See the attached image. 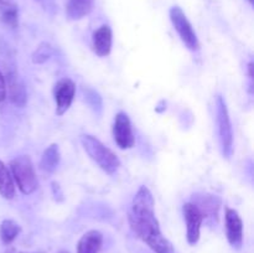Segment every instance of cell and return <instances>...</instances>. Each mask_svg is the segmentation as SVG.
Instances as JSON below:
<instances>
[{
	"label": "cell",
	"instance_id": "11",
	"mask_svg": "<svg viewBox=\"0 0 254 253\" xmlns=\"http://www.w3.org/2000/svg\"><path fill=\"white\" fill-rule=\"evenodd\" d=\"M9 91V98L15 106L22 107L26 104L27 101V93L25 89L24 83L20 81L19 77L16 76L15 72L7 73V84H6V93Z\"/></svg>",
	"mask_w": 254,
	"mask_h": 253
},
{
	"label": "cell",
	"instance_id": "15",
	"mask_svg": "<svg viewBox=\"0 0 254 253\" xmlns=\"http://www.w3.org/2000/svg\"><path fill=\"white\" fill-rule=\"evenodd\" d=\"M60 159H61V154H60L59 145L51 144V145L45 149L44 154L41 156V161H40V166L46 173H54L57 166H59Z\"/></svg>",
	"mask_w": 254,
	"mask_h": 253
},
{
	"label": "cell",
	"instance_id": "12",
	"mask_svg": "<svg viewBox=\"0 0 254 253\" xmlns=\"http://www.w3.org/2000/svg\"><path fill=\"white\" fill-rule=\"evenodd\" d=\"M103 243V236L99 231L91 230L84 233L77 245V253H98Z\"/></svg>",
	"mask_w": 254,
	"mask_h": 253
},
{
	"label": "cell",
	"instance_id": "6",
	"mask_svg": "<svg viewBox=\"0 0 254 253\" xmlns=\"http://www.w3.org/2000/svg\"><path fill=\"white\" fill-rule=\"evenodd\" d=\"M183 213L186 221V240L191 246H193L200 240V231L205 215L192 202H186L183 206Z\"/></svg>",
	"mask_w": 254,
	"mask_h": 253
},
{
	"label": "cell",
	"instance_id": "17",
	"mask_svg": "<svg viewBox=\"0 0 254 253\" xmlns=\"http://www.w3.org/2000/svg\"><path fill=\"white\" fill-rule=\"evenodd\" d=\"M21 227L14 220H4L0 225V238L5 245L11 243L19 236Z\"/></svg>",
	"mask_w": 254,
	"mask_h": 253
},
{
	"label": "cell",
	"instance_id": "4",
	"mask_svg": "<svg viewBox=\"0 0 254 253\" xmlns=\"http://www.w3.org/2000/svg\"><path fill=\"white\" fill-rule=\"evenodd\" d=\"M216 123L223 156L230 159L233 154V130L227 104L221 96L216 99Z\"/></svg>",
	"mask_w": 254,
	"mask_h": 253
},
{
	"label": "cell",
	"instance_id": "16",
	"mask_svg": "<svg viewBox=\"0 0 254 253\" xmlns=\"http://www.w3.org/2000/svg\"><path fill=\"white\" fill-rule=\"evenodd\" d=\"M0 193L2 197L12 198L15 196V184L6 165L0 160Z\"/></svg>",
	"mask_w": 254,
	"mask_h": 253
},
{
	"label": "cell",
	"instance_id": "9",
	"mask_svg": "<svg viewBox=\"0 0 254 253\" xmlns=\"http://www.w3.org/2000/svg\"><path fill=\"white\" fill-rule=\"evenodd\" d=\"M226 236L236 250H240L242 247L243 242V222L241 220L240 215L233 208H226Z\"/></svg>",
	"mask_w": 254,
	"mask_h": 253
},
{
	"label": "cell",
	"instance_id": "22",
	"mask_svg": "<svg viewBox=\"0 0 254 253\" xmlns=\"http://www.w3.org/2000/svg\"><path fill=\"white\" fill-rule=\"evenodd\" d=\"M248 1H250V2H253V0H248Z\"/></svg>",
	"mask_w": 254,
	"mask_h": 253
},
{
	"label": "cell",
	"instance_id": "8",
	"mask_svg": "<svg viewBox=\"0 0 254 253\" xmlns=\"http://www.w3.org/2000/svg\"><path fill=\"white\" fill-rule=\"evenodd\" d=\"M76 94V84L71 78H61L54 87V98L56 102V114L64 116L71 107Z\"/></svg>",
	"mask_w": 254,
	"mask_h": 253
},
{
	"label": "cell",
	"instance_id": "21",
	"mask_svg": "<svg viewBox=\"0 0 254 253\" xmlns=\"http://www.w3.org/2000/svg\"><path fill=\"white\" fill-rule=\"evenodd\" d=\"M59 253H68V252H66V251H61V252H59Z\"/></svg>",
	"mask_w": 254,
	"mask_h": 253
},
{
	"label": "cell",
	"instance_id": "13",
	"mask_svg": "<svg viewBox=\"0 0 254 253\" xmlns=\"http://www.w3.org/2000/svg\"><path fill=\"white\" fill-rule=\"evenodd\" d=\"M96 0H68L66 5V15L72 21L83 19L92 11Z\"/></svg>",
	"mask_w": 254,
	"mask_h": 253
},
{
	"label": "cell",
	"instance_id": "10",
	"mask_svg": "<svg viewBox=\"0 0 254 253\" xmlns=\"http://www.w3.org/2000/svg\"><path fill=\"white\" fill-rule=\"evenodd\" d=\"M113 42V32L108 25H102L93 32L92 36V46L97 56L107 57L112 51Z\"/></svg>",
	"mask_w": 254,
	"mask_h": 253
},
{
	"label": "cell",
	"instance_id": "14",
	"mask_svg": "<svg viewBox=\"0 0 254 253\" xmlns=\"http://www.w3.org/2000/svg\"><path fill=\"white\" fill-rule=\"evenodd\" d=\"M0 21L15 29L19 25V7L14 0H0Z\"/></svg>",
	"mask_w": 254,
	"mask_h": 253
},
{
	"label": "cell",
	"instance_id": "5",
	"mask_svg": "<svg viewBox=\"0 0 254 253\" xmlns=\"http://www.w3.org/2000/svg\"><path fill=\"white\" fill-rule=\"evenodd\" d=\"M170 20L173 22L174 29L180 36L181 41L185 44L190 51H198L200 50V41L193 30L192 25L189 21L188 16L183 11L180 6H173L170 9Z\"/></svg>",
	"mask_w": 254,
	"mask_h": 253
},
{
	"label": "cell",
	"instance_id": "19",
	"mask_svg": "<svg viewBox=\"0 0 254 253\" xmlns=\"http://www.w3.org/2000/svg\"><path fill=\"white\" fill-rule=\"evenodd\" d=\"M86 98H87V101H88V99H92V102H93V103H92L91 106L93 107V108H101L102 104L97 103V101L102 102L101 97H99L98 94L96 93V92L92 91V89H88V91H87V93H86Z\"/></svg>",
	"mask_w": 254,
	"mask_h": 253
},
{
	"label": "cell",
	"instance_id": "2",
	"mask_svg": "<svg viewBox=\"0 0 254 253\" xmlns=\"http://www.w3.org/2000/svg\"><path fill=\"white\" fill-rule=\"evenodd\" d=\"M81 143L89 158L109 175H113L121 166L118 156L93 135L84 134L81 136Z\"/></svg>",
	"mask_w": 254,
	"mask_h": 253
},
{
	"label": "cell",
	"instance_id": "1",
	"mask_svg": "<svg viewBox=\"0 0 254 253\" xmlns=\"http://www.w3.org/2000/svg\"><path fill=\"white\" fill-rule=\"evenodd\" d=\"M155 200L146 186H140L131 201L128 213L133 232L155 253H173V246L161 233L155 217Z\"/></svg>",
	"mask_w": 254,
	"mask_h": 253
},
{
	"label": "cell",
	"instance_id": "7",
	"mask_svg": "<svg viewBox=\"0 0 254 253\" xmlns=\"http://www.w3.org/2000/svg\"><path fill=\"white\" fill-rule=\"evenodd\" d=\"M113 138L117 145L121 149H130L135 144V136H134L131 122L128 114L124 112H119L116 116L113 124Z\"/></svg>",
	"mask_w": 254,
	"mask_h": 253
},
{
	"label": "cell",
	"instance_id": "18",
	"mask_svg": "<svg viewBox=\"0 0 254 253\" xmlns=\"http://www.w3.org/2000/svg\"><path fill=\"white\" fill-rule=\"evenodd\" d=\"M51 55L52 47L50 46L49 44H46V42H44V44H41L37 47V50L34 54V59L32 60H34L35 63H42V62H45L46 60H49L50 57H51Z\"/></svg>",
	"mask_w": 254,
	"mask_h": 253
},
{
	"label": "cell",
	"instance_id": "20",
	"mask_svg": "<svg viewBox=\"0 0 254 253\" xmlns=\"http://www.w3.org/2000/svg\"><path fill=\"white\" fill-rule=\"evenodd\" d=\"M6 99V82H5V77L2 76L1 71H0V104Z\"/></svg>",
	"mask_w": 254,
	"mask_h": 253
},
{
	"label": "cell",
	"instance_id": "3",
	"mask_svg": "<svg viewBox=\"0 0 254 253\" xmlns=\"http://www.w3.org/2000/svg\"><path fill=\"white\" fill-rule=\"evenodd\" d=\"M9 166L11 178H14L16 186L24 195H30L39 188V179L29 155L16 156L10 161Z\"/></svg>",
	"mask_w": 254,
	"mask_h": 253
}]
</instances>
